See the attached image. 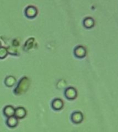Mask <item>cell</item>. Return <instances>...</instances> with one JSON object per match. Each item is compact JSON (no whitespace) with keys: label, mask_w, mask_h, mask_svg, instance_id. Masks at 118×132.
Segmentation results:
<instances>
[{"label":"cell","mask_w":118,"mask_h":132,"mask_svg":"<svg viewBox=\"0 0 118 132\" xmlns=\"http://www.w3.org/2000/svg\"><path fill=\"white\" fill-rule=\"evenodd\" d=\"M74 54L75 56L79 59H82V58L86 56V50L84 46L82 45H79L77 47H75L74 50Z\"/></svg>","instance_id":"2"},{"label":"cell","mask_w":118,"mask_h":132,"mask_svg":"<svg viewBox=\"0 0 118 132\" xmlns=\"http://www.w3.org/2000/svg\"><path fill=\"white\" fill-rule=\"evenodd\" d=\"M14 111H15V109L12 106H11V105L6 106L4 109V115L7 116L8 118L14 116Z\"/></svg>","instance_id":"7"},{"label":"cell","mask_w":118,"mask_h":132,"mask_svg":"<svg viewBox=\"0 0 118 132\" xmlns=\"http://www.w3.org/2000/svg\"><path fill=\"white\" fill-rule=\"evenodd\" d=\"M25 14L29 18H34L37 14V9L33 6H28L25 10Z\"/></svg>","instance_id":"3"},{"label":"cell","mask_w":118,"mask_h":132,"mask_svg":"<svg viewBox=\"0 0 118 132\" xmlns=\"http://www.w3.org/2000/svg\"><path fill=\"white\" fill-rule=\"evenodd\" d=\"M6 124L10 127H15L18 124V120L14 116H11V117H8L6 120Z\"/></svg>","instance_id":"8"},{"label":"cell","mask_w":118,"mask_h":132,"mask_svg":"<svg viewBox=\"0 0 118 132\" xmlns=\"http://www.w3.org/2000/svg\"><path fill=\"white\" fill-rule=\"evenodd\" d=\"M84 116L81 111H75L71 115V120L73 123L79 124L83 121Z\"/></svg>","instance_id":"1"},{"label":"cell","mask_w":118,"mask_h":132,"mask_svg":"<svg viewBox=\"0 0 118 132\" xmlns=\"http://www.w3.org/2000/svg\"><path fill=\"white\" fill-rule=\"evenodd\" d=\"M26 115V110L24 108V107H17V109H15V111H14V116L18 119H21V118H24Z\"/></svg>","instance_id":"5"},{"label":"cell","mask_w":118,"mask_h":132,"mask_svg":"<svg viewBox=\"0 0 118 132\" xmlns=\"http://www.w3.org/2000/svg\"><path fill=\"white\" fill-rule=\"evenodd\" d=\"M77 92L74 87H68L65 90V96L69 100H73L77 97Z\"/></svg>","instance_id":"4"},{"label":"cell","mask_w":118,"mask_h":132,"mask_svg":"<svg viewBox=\"0 0 118 132\" xmlns=\"http://www.w3.org/2000/svg\"><path fill=\"white\" fill-rule=\"evenodd\" d=\"M16 82V79L13 76H8L5 80V84L8 87L13 86Z\"/></svg>","instance_id":"10"},{"label":"cell","mask_w":118,"mask_h":132,"mask_svg":"<svg viewBox=\"0 0 118 132\" xmlns=\"http://www.w3.org/2000/svg\"><path fill=\"white\" fill-rule=\"evenodd\" d=\"M8 55V51L6 48L4 47H0V59H3Z\"/></svg>","instance_id":"11"},{"label":"cell","mask_w":118,"mask_h":132,"mask_svg":"<svg viewBox=\"0 0 118 132\" xmlns=\"http://www.w3.org/2000/svg\"><path fill=\"white\" fill-rule=\"evenodd\" d=\"M1 45H2V43H1V42H0V47H1Z\"/></svg>","instance_id":"12"},{"label":"cell","mask_w":118,"mask_h":132,"mask_svg":"<svg viewBox=\"0 0 118 132\" xmlns=\"http://www.w3.org/2000/svg\"><path fill=\"white\" fill-rule=\"evenodd\" d=\"M94 20L92 18L88 17V18L85 19L84 20V26L86 28H91L94 26Z\"/></svg>","instance_id":"9"},{"label":"cell","mask_w":118,"mask_h":132,"mask_svg":"<svg viewBox=\"0 0 118 132\" xmlns=\"http://www.w3.org/2000/svg\"><path fill=\"white\" fill-rule=\"evenodd\" d=\"M52 107L55 110H60L64 107V103L63 101L60 98L55 99L52 103Z\"/></svg>","instance_id":"6"}]
</instances>
